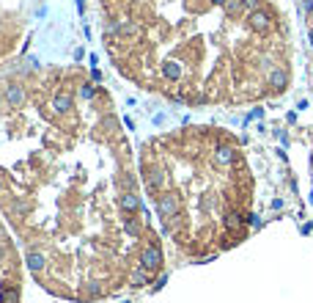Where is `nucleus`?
<instances>
[{"instance_id":"25","label":"nucleus","mask_w":313,"mask_h":303,"mask_svg":"<svg viewBox=\"0 0 313 303\" xmlns=\"http://www.w3.org/2000/svg\"><path fill=\"white\" fill-rule=\"evenodd\" d=\"M124 303H129V300H124Z\"/></svg>"},{"instance_id":"16","label":"nucleus","mask_w":313,"mask_h":303,"mask_svg":"<svg viewBox=\"0 0 313 303\" xmlns=\"http://www.w3.org/2000/svg\"><path fill=\"white\" fill-rule=\"evenodd\" d=\"M39 66H42V64H39V58H36V56H28V58H25V66H22V69H25V72H36Z\"/></svg>"},{"instance_id":"2","label":"nucleus","mask_w":313,"mask_h":303,"mask_svg":"<svg viewBox=\"0 0 313 303\" xmlns=\"http://www.w3.org/2000/svg\"><path fill=\"white\" fill-rule=\"evenodd\" d=\"M156 212H160V218H173V215H179V199H176L173 193H162V196L156 199Z\"/></svg>"},{"instance_id":"4","label":"nucleus","mask_w":313,"mask_h":303,"mask_svg":"<svg viewBox=\"0 0 313 303\" xmlns=\"http://www.w3.org/2000/svg\"><path fill=\"white\" fill-rule=\"evenodd\" d=\"M3 97H6V105H9V107H19L25 102V89H22V86H17V83H11L9 89H6Z\"/></svg>"},{"instance_id":"24","label":"nucleus","mask_w":313,"mask_h":303,"mask_svg":"<svg viewBox=\"0 0 313 303\" xmlns=\"http://www.w3.org/2000/svg\"><path fill=\"white\" fill-rule=\"evenodd\" d=\"M0 190H3V182H0Z\"/></svg>"},{"instance_id":"17","label":"nucleus","mask_w":313,"mask_h":303,"mask_svg":"<svg viewBox=\"0 0 313 303\" xmlns=\"http://www.w3.org/2000/svg\"><path fill=\"white\" fill-rule=\"evenodd\" d=\"M239 224H242V218H239L236 212H228V215H226V226H228V229H236Z\"/></svg>"},{"instance_id":"22","label":"nucleus","mask_w":313,"mask_h":303,"mask_svg":"<svg viewBox=\"0 0 313 303\" xmlns=\"http://www.w3.org/2000/svg\"><path fill=\"white\" fill-rule=\"evenodd\" d=\"M212 3H214V6H226V0H212Z\"/></svg>"},{"instance_id":"12","label":"nucleus","mask_w":313,"mask_h":303,"mask_svg":"<svg viewBox=\"0 0 313 303\" xmlns=\"http://www.w3.org/2000/svg\"><path fill=\"white\" fill-rule=\"evenodd\" d=\"M162 182H165V174H162L160 168H156V171H151V177L146 179V185L151 187V190H160V187H162Z\"/></svg>"},{"instance_id":"7","label":"nucleus","mask_w":313,"mask_h":303,"mask_svg":"<svg viewBox=\"0 0 313 303\" xmlns=\"http://www.w3.org/2000/svg\"><path fill=\"white\" fill-rule=\"evenodd\" d=\"M234 157H236V152L231 149V146H217V152H214V163L217 166H231Z\"/></svg>"},{"instance_id":"5","label":"nucleus","mask_w":313,"mask_h":303,"mask_svg":"<svg viewBox=\"0 0 313 303\" xmlns=\"http://www.w3.org/2000/svg\"><path fill=\"white\" fill-rule=\"evenodd\" d=\"M267 80H269V86L275 91H283L286 86H289V72H286V69H269V77Z\"/></svg>"},{"instance_id":"6","label":"nucleus","mask_w":313,"mask_h":303,"mask_svg":"<svg viewBox=\"0 0 313 303\" xmlns=\"http://www.w3.org/2000/svg\"><path fill=\"white\" fill-rule=\"evenodd\" d=\"M72 94L69 91H60V94H55V99H52V111L55 113H66V111H72Z\"/></svg>"},{"instance_id":"9","label":"nucleus","mask_w":313,"mask_h":303,"mask_svg":"<svg viewBox=\"0 0 313 303\" xmlns=\"http://www.w3.org/2000/svg\"><path fill=\"white\" fill-rule=\"evenodd\" d=\"M121 207H124L127 212H135V210H143V204H140V199L135 196V193H124L121 196Z\"/></svg>"},{"instance_id":"20","label":"nucleus","mask_w":313,"mask_h":303,"mask_svg":"<svg viewBox=\"0 0 313 303\" xmlns=\"http://www.w3.org/2000/svg\"><path fill=\"white\" fill-rule=\"evenodd\" d=\"M127 232L135 237V234H138V224H132V221H127Z\"/></svg>"},{"instance_id":"13","label":"nucleus","mask_w":313,"mask_h":303,"mask_svg":"<svg viewBox=\"0 0 313 303\" xmlns=\"http://www.w3.org/2000/svg\"><path fill=\"white\" fill-rule=\"evenodd\" d=\"M148 279H151V273L140 267V270H135V276H132V284H135V287H146Z\"/></svg>"},{"instance_id":"23","label":"nucleus","mask_w":313,"mask_h":303,"mask_svg":"<svg viewBox=\"0 0 313 303\" xmlns=\"http://www.w3.org/2000/svg\"><path fill=\"white\" fill-rule=\"evenodd\" d=\"M3 102H6V97H3V94H0V111H3Z\"/></svg>"},{"instance_id":"8","label":"nucleus","mask_w":313,"mask_h":303,"mask_svg":"<svg viewBox=\"0 0 313 303\" xmlns=\"http://www.w3.org/2000/svg\"><path fill=\"white\" fill-rule=\"evenodd\" d=\"M162 75L168 80H179L181 77V64L179 61H165V64H162Z\"/></svg>"},{"instance_id":"18","label":"nucleus","mask_w":313,"mask_h":303,"mask_svg":"<svg viewBox=\"0 0 313 303\" xmlns=\"http://www.w3.org/2000/svg\"><path fill=\"white\" fill-rule=\"evenodd\" d=\"M93 94H97V89H93V86H80V97H83V99H93Z\"/></svg>"},{"instance_id":"15","label":"nucleus","mask_w":313,"mask_h":303,"mask_svg":"<svg viewBox=\"0 0 313 303\" xmlns=\"http://www.w3.org/2000/svg\"><path fill=\"white\" fill-rule=\"evenodd\" d=\"M17 300H19L17 289H3V292H0V303H17Z\"/></svg>"},{"instance_id":"1","label":"nucleus","mask_w":313,"mask_h":303,"mask_svg":"<svg viewBox=\"0 0 313 303\" xmlns=\"http://www.w3.org/2000/svg\"><path fill=\"white\" fill-rule=\"evenodd\" d=\"M140 267H143V270H148V273L160 270V267H162V251H160V245H148L146 251H143Z\"/></svg>"},{"instance_id":"10","label":"nucleus","mask_w":313,"mask_h":303,"mask_svg":"<svg viewBox=\"0 0 313 303\" xmlns=\"http://www.w3.org/2000/svg\"><path fill=\"white\" fill-rule=\"evenodd\" d=\"M223 9H226L228 17H239L242 11H244V0H226V6H223Z\"/></svg>"},{"instance_id":"3","label":"nucleus","mask_w":313,"mask_h":303,"mask_svg":"<svg viewBox=\"0 0 313 303\" xmlns=\"http://www.w3.org/2000/svg\"><path fill=\"white\" fill-rule=\"evenodd\" d=\"M247 25L253 31H258V33H267L272 28V17L264 9H256V11H250V14H247Z\"/></svg>"},{"instance_id":"11","label":"nucleus","mask_w":313,"mask_h":303,"mask_svg":"<svg viewBox=\"0 0 313 303\" xmlns=\"http://www.w3.org/2000/svg\"><path fill=\"white\" fill-rule=\"evenodd\" d=\"M28 267L33 273H42L44 270V254H36V251L28 254Z\"/></svg>"},{"instance_id":"19","label":"nucleus","mask_w":313,"mask_h":303,"mask_svg":"<svg viewBox=\"0 0 313 303\" xmlns=\"http://www.w3.org/2000/svg\"><path fill=\"white\" fill-rule=\"evenodd\" d=\"M244 9H247V11H256V9H261V3H258V0H244Z\"/></svg>"},{"instance_id":"14","label":"nucleus","mask_w":313,"mask_h":303,"mask_svg":"<svg viewBox=\"0 0 313 303\" xmlns=\"http://www.w3.org/2000/svg\"><path fill=\"white\" fill-rule=\"evenodd\" d=\"M121 33H124V36H140V25H135V22H121Z\"/></svg>"},{"instance_id":"21","label":"nucleus","mask_w":313,"mask_h":303,"mask_svg":"<svg viewBox=\"0 0 313 303\" xmlns=\"http://www.w3.org/2000/svg\"><path fill=\"white\" fill-rule=\"evenodd\" d=\"M102 127H110V130H115L118 124H115V119H105V124H102Z\"/></svg>"}]
</instances>
